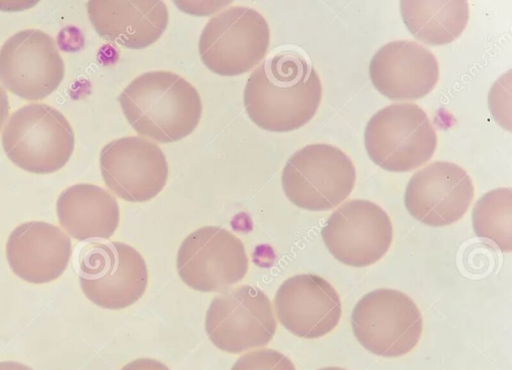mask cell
Returning a JSON list of instances; mask_svg holds the SVG:
<instances>
[{"label":"cell","instance_id":"1","mask_svg":"<svg viewBox=\"0 0 512 370\" xmlns=\"http://www.w3.org/2000/svg\"><path fill=\"white\" fill-rule=\"evenodd\" d=\"M321 97V81L314 68L301 54L285 51L255 68L247 80L243 101L258 127L289 132L312 119Z\"/></svg>","mask_w":512,"mask_h":370},{"label":"cell","instance_id":"2","mask_svg":"<svg viewBox=\"0 0 512 370\" xmlns=\"http://www.w3.org/2000/svg\"><path fill=\"white\" fill-rule=\"evenodd\" d=\"M118 101L134 130L159 143L175 142L188 136L202 115V102L196 88L171 71L141 74L124 88Z\"/></svg>","mask_w":512,"mask_h":370},{"label":"cell","instance_id":"3","mask_svg":"<svg viewBox=\"0 0 512 370\" xmlns=\"http://www.w3.org/2000/svg\"><path fill=\"white\" fill-rule=\"evenodd\" d=\"M1 138L10 161L35 174L53 173L64 167L75 143L65 116L44 103L28 104L14 112Z\"/></svg>","mask_w":512,"mask_h":370},{"label":"cell","instance_id":"4","mask_svg":"<svg viewBox=\"0 0 512 370\" xmlns=\"http://www.w3.org/2000/svg\"><path fill=\"white\" fill-rule=\"evenodd\" d=\"M364 142L376 165L390 172H408L430 160L437 136L422 108L414 103H394L370 118Z\"/></svg>","mask_w":512,"mask_h":370},{"label":"cell","instance_id":"5","mask_svg":"<svg viewBox=\"0 0 512 370\" xmlns=\"http://www.w3.org/2000/svg\"><path fill=\"white\" fill-rule=\"evenodd\" d=\"M356 171L350 157L336 146L310 144L287 160L282 172L286 197L310 211L331 210L353 190Z\"/></svg>","mask_w":512,"mask_h":370},{"label":"cell","instance_id":"6","mask_svg":"<svg viewBox=\"0 0 512 370\" xmlns=\"http://www.w3.org/2000/svg\"><path fill=\"white\" fill-rule=\"evenodd\" d=\"M270 30L265 18L245 6H232L209 19L198 50L204 65L215 74L236 76L254 68L266 55Z\"/></svg>","mask_w":512,"mask_h":370},{"label":"cell","instance_id":"7","mask_svg":"<svg viewBox=\"0 0 512 370\" xmlns=\"http://www.w3.org/2000/svg\"><path fill=\"white\" fill-rule=\"evenodd\" d=\"M79 282L92 303L119 310L143 296L148 271L145 260L132 246L116 241L93 242L81 252Z\"/></svg>","mask_w":512,"mask_h":370},{"label":"cell","instance_id":"8","mask_svg":"<svg viewBox=\"0 0 512 370\" xmlns=\"http://www.w3.org/2000/svg\"><path fill=\"white\" fill-rule=\"evenodd\" d=\"M351 326L366 350L392 358L409 353L417 345L423 321L410 297L398 290L380 288L357 302Z\"/></svg>","mask_w":512,"mask_h":370},{"label":"cell","instance_id":"9","mask_svg":"<svg viewBox=\"0 0 512 370\" xmlns=\"http://www.w3.org/2000/svg\"><path fill=\"white\" fill-rule=\"evenodd\" d=\"M277 324L266 294L250 285L223 292L210 303L205 330L222 351L241 353L268 344Z\"/></svg>","mask_w":512,"mask_h":370},{"label":"cell","instance_id":"10","mask_svg":"<svg viewBox=\"0 0 512 370\" xmlns=\"http://www.w3.org/2000/svg\"><path fill=\"white\" fill-rule=\"evenodd\" d=\"M181 280L200 292H220L242 280L248 257L242 241L217 226L201 227L190 233L177 253Z\"/></svg>","mask_w":512,"mask_h":370},{"label":"cell","instance_id":"11","mask_svg":"<svg viewBox=\"0 0 512 370\" xmlns=\"http://www.w3.org/2000/svg\"><path fill=\"white\" fill-rule=\"evenodd\" d=\"M321 236L338 261L352 267H366L386 254L392 243L393 228L379 205L354 199L330 215Z\"/></svg>","mask_w":512,"mask_h":370},{"label":"cell","instance_id":"12","mask_svg":"<svg viewBox=\"0 0 512 370\" xmlns=\"http://www.w3.org/2000/svg\"><path fill=\"white\" fill-rule=\"evenodd\" d=\"M64 74L54 40L41 30L18 31L0 48V82L23 99H44L58 88Z\"/></svg>","mask_w":512,"mask_h":370},{"label":"cell","instance_id":"13","mask_svg":"<svg viewBox=\"0 0 512 370\" xmlns=\"http://www.w3.org/2000/svg\"><path fill=\"white\" fill-rule=\"evenodd\" d=\"M99 164L106 186L117 197L133 203L154 198L168 177L162 150L138 136L122 137L106 144L100 152Z\"/></svg>","mask_w":512,"mask_h":370},{"label":"cell","instance_id":"14","mask_svg":"<svg viewBox=\"0 0 512 370\" xmlns=\"http://www.w3.org/2000/svg\"><path fill=\"white\" fill-rule=\"evenodd\" d=\"M473 196L472 180L463 168L452 162L435 161L412 175L404 203L419 222L441 227L461 219Z\"/></svg>","mask_w":512,"mask_h":370},{"label":"cell","instance_id":"15","mask_svg":"<svg viewBox=\"0 0 512 370\" xmlns=\"http://www.w3.org/2000/svg\"><path fill=\"white\" fill-rule=\"evenodd\" d=\"M274 305L282 326L305 339L328 334L341 317L337 291L314 274H298L286 279L276 292Z\"/></svg>","mask_w":512,"mask_h":370},{"label":"cell","instance_id":"16","mask_svg":"<svg viewBox=\"0 0 512 370\" xmlns=\"http://www.w3.org/2000/svg\"><path fill=\"white\" fill-rule=\"evenodd\" d=\"M369 75L374 87L391 100H414L435 87L439 67L435 56L421 44L396 40L372 57Z\"/></svg>","mask_w":512,"mask_h":370},{"label":"cell","instance_id":"17","mask_svg":"<svg viewBox=\"0 0 512 370\" xmlns=\"http://www.w3.org/2000/svg\"><path fill=\"white\" fill-rule=\"evenodd\" d=\"M71 252L69 236L59 227L42 221L18 225L6 243L11 270L32 284L48 283L61 276Z\"/></svg>","mask_w":512,"mask_h":370},{"label":"cell","instance_id":"18","mask_svg":"<svg viewBox=\"0 0 512 370\" xmlns=\"http://www.w3.org/2000/svg\"><path fill=\"white\" fill-rule=\"evenodd\" d=\"M91 24L104 39L130 49H143L156 42L168 24L162 1H89Z\"/></svg>","mask_w":512,"mask_h":370},{"label":"cell","instance_id":"19","mask_svg":"<svg viewBox=\"0 0 512 370\" xmlns=\"http://www.w3.org/2000/svg\"><path fill=\"white\" fill-rule=\"evenodd\" d=\"M61 227L74 239H108L116 231L120 213L116 199L105 189L88 183L70 186L58 197Z\"/></svg>","mask_w":512,"mask_h":370},{"label":"cell","instance_id":"20","mask_svg":"<svg viewBox=\"0 0 512 370\" xmlns=\"http://www.w3.org/2000/svg\"><path fill=\"white\" fill-rule=\"evenodd\" d=\"M400 8L411 34L428 45L451 43L464 31L469 18V6L464 0H404Z\"/></svg>","mask_w":512,"mask_h":370},{"label":"cell","instance_id":"21","mask_svg":"<svg viewBox=\"0 0 512 370\" xmlns=\"http://www.w3.org/2000/svg\"><path fill=\"white\" fill-rule=\"evenodd\" d=\"M472 222L478 237L490 240L503 252H511V189L497 188L484 194L473 208Z\"/></svg>","mask_w":512,"mask_h":370},{"label":"cell","instance_id":"22","mask_svg":"<svg viewBox=\"0 0 512 370\" xmlns=\"http://www.w3.org/2000/svg\"><path fill=\"white\" fill-rule=\"evenodd\" d=\"M231 370H296L292 361L274 349H259L239 357Z\"/></svg>","mask_w":512,"mask_h":370},{"label":"cell","instance_id":"23","mask_svg":"<svg viewBox=\"0 0 512 370\" xmlns=\"http://www.w3.org/2000/svg\"><path fill=\"white\" fill-rule=\"evenodd\" d=\"M121 370H170L162 362L151 358H138L127 363Z\"/></svg>","mask_w":512,"mask_h":370},{"label":"cell","instance_id":"24","mask_svg":"<svg viewBox=\"0 0 512 370\" xmlns=\"http://www.w3.org/2000/svg\"><path fill=\"white\" fill-rule=\"evenodd\" d=\"M9 100L5 90L0 87V130L8 117L9 113Z\"/></svg>","mask_w":512,"mask_h":370},{"label":"cell","instance_id":"25","mask_svg":"<svg viewBox=\"0 0 512 370\" xmlns=\"http://www.w3.org/2000/svg\"><path fill=\"white\" fill-rule=\"evenodd\" d=\"M0 370H33L32 368L15 361L0 362Z\"/></svg>","mask_w":512,"mask_h":370},{"label":"cell","instance_id":"26","mask_svg":"<svg viewBox=\"0 0 512 370\" xmlns=\"http://www.w3.org/2000/svg\"><path fill=\"white\" fill-rule=\"evenodd\" d=\"M318 370H347V369H344L342 367L331 366V367H324V368H321V369H318Z\"/></svg>","mask_w":512,"mask_h":370}]
</instances>
